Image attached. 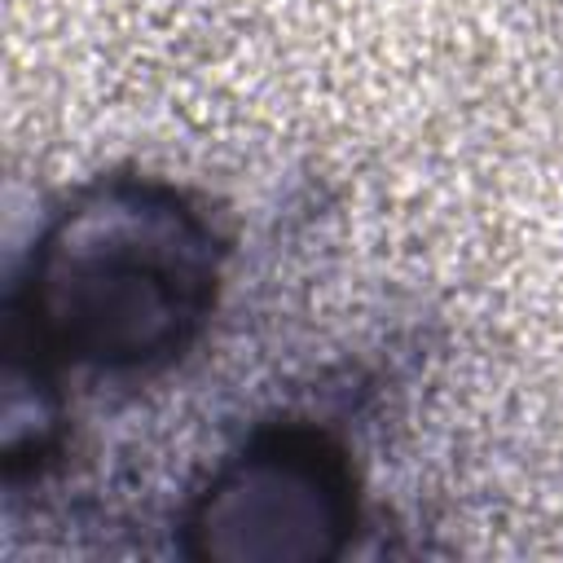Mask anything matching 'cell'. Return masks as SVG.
Listing matches in <instances>:
<instances>
[{
    "mask_svg": "<svg viewBox=\"0 0 563 563\" xmlns=\"http://www.w3.org/2000/svg\"><path fill=\"white\" fill-rule=\"evenodd\" d=\"M216 238L180 194L106 180L40 238L26 286L31 343L70 365L154 369L207 317Z\"/></svg>",
    "mask_w": 563,
    "mask_h": 563,
    "instance_id": "6da1fadb",
    "label": "cell"
},
{
    "mask_svg": "<svg viewBox=\"0 0 563 563\" xmlns=\"http://www.w3.org/2000/svg\"><path fill=\"white\" fill-rule=\"evenodd\" d=\"M352 523L343 457L317 435H268L229 457L194 506V554L224 563L330 559Z\"/></svg>",
    "mask_w": 563,
    "mask_h": 563,
    "instance_id": "7a4b0ae2",
    "label": "cell"
}]
</instances>
